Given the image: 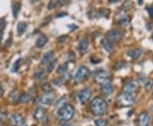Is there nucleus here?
<instances>
[{
    "mask_svg": "<svg viewBox=\"0 0 153 126\" xmlns=\"http://www.w3.org/2000/svg\"><path fill=\"white\" fill-rule=\"evenodd\" d=\"M90 110L94 115L102 116L107 110V104L102 98L95 97L90 103Z\"/></svg>",
    "mask_w": 153,
    "mask_h": 126,
    "instance_id": "obj_1",
    "label": "nucleus"
},
{
    "mask_svg": "<svg viewBox=\"0 0 153 126\" xmlns=\"http://www.w3.org/2000/svg\"><path fill=\"white\" fill-rule=\"evenodd\" d=\"M73 115H74V108L70 104L64 105L62 107H60L57 113L58 119L63 121L71 120Z\"/></svg>",
    "mask_w": 153,
    "mask_h": 126,
    "instance_id": "obj_2",
    "label": "nucleus"
},
{
    "mask_svg": "<svg viewBox=\"0 0 153 126\" xmlns=\"http://www.w3.org/2000/svg\"><path fill=\"white\" fill-rule=\"evenodd\" d=\"M117 103L118 106H121V107L132 106L134 103V97L132 94L123 92L118 96V98L117 100Z\"/></svg>",
    "mask_w": 153,
    "mask_h": 126,
    "instance_id": "obj_3",
    "label": "nucleus"
},
{
    "mask_svg": "<svg viewBox=\"0 0 153 126\" xmlns=\"http://www.w3.org/2000/svg\"><path fill=\"white\" fill-rule=\"evenodd\" d=\"M89 74V70L87 66H81L78 67L74 75V81L76 83H81Z\"/></svg>",
    "mask_w": 153,
    "mask_h": 126,
    "instance_id": "obj_4",
    "label": "nucleus"
},
{
    "mask_svg": "<svg viewBox=\"0 0 153 126\" xmlns=\"http://www.w3.org/2000/svg\"><path fill=\"white\" fill-rule=\"evenodd\" d=\"M123 36V32L121 29H112L106 33V39L111 43L119 41Z\"/></svg>",
    "mask_w": 153,
    "mask_h": 126,
    "instance_id": "obj_5",
    "label": "nucleus"
},
{
    "mask_svg": "<svg viewBox=\"0 0 153 126\" xmlns=\"http://www.w3.org/2000/svg\"><path fill=\"white\" fill-rule=\"evenodd\" d=\"M92 95V89L90 88H84L78 93V101L81 104H85L89 101Z\"/></svg>",
    "mask_w": 153,
    "mask_h": 126,
    "instance_id": "obj_6",
    "label": "nucleus"
},
{
    "mask_svg": "<svg viewBox=\"0 0 153 126\" xmlns=\"http://www.w3.org/2000/svg\"><path fill=\"white\" fill-rule=\"evenodd\" d=\"M111 78L110 76L109 73H107L105 71H101L96 74V76L94 78V80L99 84L104 85V84H109L110 81H111Z\"/></svg>",
    "mask_w": 153,
    "mask_h": 126,
    "instance_id": "obj_7",
    "label": "nucleus"
},
{
    "mask_svg": "<svg viewBox=\"0 0 153 126\" xmlns=\"http://www.w3.org/2000/svg\"><path fill=\"white\" fill-rule=\"evenodd\" d=\"M139 87H140V83L137 80L133 79V80H130L129 82L126 83L124 87H123V90L126 93L132 94L133 92L136 91Z\"/></svg>",
    "mask_w": 153,
    "mask_h": 126,
    "instance_id": "obj_8",
    "label": "nucleus"
},
{
    "mask_svg": "<svg viewBox=\"0 0 153 126\" xmlns=\"http://www.w3.org/2000/svg\"><path fill=\"white\" fill-rule=\"evenodd\" d=\"M54 100H55V93H53L52 91L44 92V95L41 96V101L45 105H50L54 101Z\"/></svg>",
    "mask_w": 153,
    "mask_h": 126,
    "instance_id": "obj_9",
    "label": "nucleus"
},
{
    "mask_svg": "<svg viewBox=\"0 0 153 126\" xmlns=\"http://www.w3.org/2000/svg\"><path fill=\"white\" fill-rule=\"evenodd\" d=\"M138 123L140 126H148L150 124V115L146 112H143L140 115L138 119Z\"/></svg>",
    "mask_w": 153,
    "mask_h": 126,
    "instance_id": "obj_10",
    "label": "nucleus"
},
{
    "mask_svg": "<svg viewBox=\"0 0 153 126\" xmlns=\"http://www.w3.org/2000/svg\"><path fill=\"white\" fill-rule=\"evenodd\" d=\"M113 90H114V86L111 83L104 84V85H101L100 88V92L103 95H111L113 92Z\"/></svg>",
    "mask_w": 153,
    "mask_h": 126,
    "instance_id": "obj_11",
    "label": "nucleus"
},
{
    "mask_svg": "<svg viewBox=\"0 0 153 126\" xmlns=\"http://www.w3.org/2000/svg\"><path fill=\"white\" fill-rule=\"evenodd\" d=\"M78 49L82 54L87 52L88 49V40L87 38H82V39L79 40V42H78Z\"/></svg>",
    "mask_w": 153,
    "mask_h": 126,
    "instance_id": "obj_12",
    "label": "nucleus"
},
{
    "mask_svg": "<svg viewBox=\"0 0 153 126\" xmlns=\"http://www.w3.org/2000/svg\"><path fill=\"white\" fill-rule=\"evenodd\" d=\"M33 116H34L35 119H37V120H43L44 118H45V111L42 107H37L35 109V111H34Z\"/></svg>",
    "mask_w": 153,
    "mask_h": 126,
    "instance_id": "obj_13",
    "label": "nucleus"
},
{
    "mask_svg": "<svg viewBox=\"0 0 153 126\" xmlns=\"http://www.w3.org/2000/svg\"><path fill=\"white\" fill-rule=\"evenodd\" d=\"M22 123V117L19 113H14L10 117V124L13 126L20 125Z\"/></svg>",
    "mask_w": 153,
    "mask_h": 126,
    "instance_id": "obj_14",
    "label": "nucleus"
},
{
    "mask_svg": "<svg viewBox=\"0 0 153 126\" xmlns=\"http://www.w3.org/2000/svg\"><path fill=\"white\" fill-rule=\"evenodd\" d=\"M47 41H48V39L46 38V36L44 34H40L38 36L37 41H36V46L38 48H42V47H44V45L46 44Z\"/></svg>",
    "mask_w": 153,
    "mask_h": 126,
    "instance_id": "obj_15",
    "label": "nucleus"
},
{
    "mask_svg": "<svg viewBox=\"0 0 153 126\" xmlns=\"http://www.w3.org/2000/svg\"><path fill=\"white\" fill-rule=\"evenodd\" d=\"M100 43H101V45H102V47L104 48L105 51H107L109 53L113 51V45H112V43H111L107 39H102Z\"/></svg>",
    "mask_w": 153,
    "mask_h": 126,
    "instance_id": "obj_16",
    "label": "nucleus"
},
{
    "mask_svg": "<svg viewBox=\"0 0 153 126\" xmlns=\"http://www.w3.org/2000/svg\"><path fill=\"white\" fill-rule=\"evenodd\" d=\"M142 54V50L140 49H130L128 52V55H129V57H131L132 59H138Z\"/></svg>",
    "mask_w": 153,
    "mask_h": 126,
    "instance_id": "obj_17",
    "label": "nucleus"
},
{
    "mask_svg": "<svg viewBox=\"0 0 153 126\" xmlns=\"http://www.w3.org/2000/svg\"><path fill=\"white\" fill-rule=\"evenodd\" d=\"M54 55H55V52L54 51H49L48 53L44 54V55L43 56L42 60H41V63L42 64H46L49 61H51L52 58L54 57Z\"/></svg>",
    "mask_w": 153,
    "mask_h": 126,
    "instance_id": "obj_18",
    "label": "nucleus"
},
{
    "mask_svg": "<svg viewBox=\"0 0 153 126\" xmlns=\"http://www.w3.org/2000/svg\"><path fill=\"white\" fill-rule=\"evenodd\" d=\"M27 28V24L26 22H19L17 25V33L19 34V36H22L23 33L26 32Z\"/></svg>",
    "mask_w": 153,
    "mask_h": 126,
    "instance_id": "obj_19",
    "label": "nucleus"
},
{
    "mask_svg": "<svg viewBox=\"0 0 153 126\" xmlns=\"http://www.w3.org/2000/svg\"><path fill=\"white\" fill-rule=\"evenodd\" d=\"M21 3H19V2H16V3H14L13 4H12V13H13V15H14V16L16 18L17 15H18V13L20 12V10H21Z\"/></svg>",
    "mask_w": 153,
    "mask_h": 126,
    "instance_id": "obj_20",
    "label": "nucleus"
},
{
    "mask_svg": "<svg viewBox=\"0 0 153 126\" xmlns=\"http://www.w3.org/2000/svg\"><path fill=\"white\" fill-rule=\"evenodd\" d=\"M31 99V96L28 93H23L20 95L19 97V101L22 102V103H26V102H28Z\"/></svg>",
    "mask_w": 153,
    "mask_h": 126,
    "instance_id": "obj_21",
    "label": "nucleus"
},
{
    "mask_svg": "<svg viewBox=\"0 0 153 126\" xmlns=\"http://www.w3.org/2000/svg\"><path fill=\"white\" fill-rule=\"evenodd\" d=\"M44 73H45L44 69H43V68H39V69H38L37 71L34 72V78H35L36 79H41L42 78L44 77Z\"/></svg>",
    "mask_w": 153,
    "mask_h": 126,
    "instance_id": "obj_22",
    "label": "nucleus"
},
{
    "mask_svg": "<svg viewBox=\"0 0 153 126\" xmlns=\"http://www.w3.org/2000/svg\"><path fill=\"white\" fill-rule=\"evenodd\" d=\"M67 68H68V63L67 62H65L63 64H61L59 68H58V72L59 73H65L66 71H67Z\"/></svg>",
    "mask_w": 153,
    "mask_h": 126,
    "instance_id": "obj_23",
    "label": "nucleus"
},
{
    "mask_svg": "<svg viewBox=\"0 0 153 126\" xmlns=\"http://www.w3.org/2000/svg\"><path fill=\"white\" fill-rule=\"evenodd\" d=\"M19 94H18V91H17L16 89H15L12 93L10 94V99H11V101H13V102H16L17 101H19Z\"/></svg>",
    "mask_w": 153,
    "mask_h": 126,
    "instance_id": "obj_24",
    "label": "nucleus"
},
{
    "mask_svg": "<svg viewBox=\"0 0 153 126\" xmlns=\"http://www.w3.org/2000/svg\"><path fill=\"white\" fill-rule=\"evenodd\" d=\"M56 63H57V60H51L49 64H48V66H47V71L49 72H51L53 71V70L55 69V66H56Z\"/></svg>",
    "mask_w": 153,
    "mask_h": 126,
    "instance_id": "obj_25",
    "label": "nucleus"
},
{
    "mask_svg": "<svg viewBox=\"0 0 153 126\" xmlns=\"http://www.w3.org/2000/svg\"><path fill=\"white\" fill-rule=\"evenodd\" d=\"M7 116H8V112H7V110H0V121L6 120V119H7Z\"/></svg>",
    "mask_w": 153,
    "mask_h": 126,
    "instance_id": "obj_26",
    "label": "nucleus"
},
{
    "mask_svg": "<svg viewBox=\"0 0 153 126\" xmlns=\"http://www.w3.org/2000/svg\"><path fill=\"white\" fill-rule=\"evenodd\" d=\"M126 65V62L124 60H121V61H117V63H116V65H115V69L116 70H120L122 69L123 67H124Z\"/></svg>",
    "mask_w": 153,
    "mask_h": 126,
    "instance_id": "obj_27",
    "label": "nucleus"
},
{
    "mask_svg": "<svg viewBox=\"0 0 153 126\" xmlns=\"http://www.w3.org/2000/svg\"><path fill=\"white\" fill-rule=\"evenodd\" d=\"M98 15L100 17H107L109 15V10L106 9H101L100 10H99Z\"/></svg>",
    "mask_w": 153,
    "mask_h": 126,
    "instance_id": "obj_28",
    "label": "nucleus"
},
{
    "mask_svg": "<svg viewBox=\"0 0 153 126\" xmlns=\"http://www.w3.org/2000/svg\"><path fill=\"white\" fill-rule=\"evenodd\" d=\"M95 125L96 126H107V122L103 119H99L95 120Z\"/></svg>",
    "mask_w": 153,
    "mask_h": 126,
    "instance_id": "obj_29",
    "label": "nucleus"
},
{
    "mask_svg": "<svg viewBox=\"0 0 153 126\" xmlns=\"http://www.w3.org/2000/svg\"><path fill=\"white\" fill-rule=\"evenodd\" d=\"M6 27V21L4 18H0V33H3L4 29Z\"/></svg>",
    "mask_w": 153,
    "mask_h": 126,
    "instance_id": "obj_30",
    "label": "nucleus"
},
{
    "mask_svg": "<svg viewBox=\"0 0 153 126\" xmlns=\"http://www.w3.org/2000/svg\"><path fill=\"white\" fill-rule=\"evenodd\" d=\"M60 1H50L49 4V9L51 10V9H55L56 6L60 5Z\"/></svg>",
    "mask_w": 153,
    "mask_h": 126,
    "instance_id": "obj_31",
    "label": "nucleus"
},
{
    "mask_svg": "<svg viewBox=\"0 0 153 126\" xmlns=\"http://www.w3.org/2000/svg\"><path fill=\"white\" fill-rule=\"evenodd\" d=\"M129 21H130V19H129V17L128 16H123L120 19V23L122 25H128V23H129Z\"/></svg>",
    "mask_w": 153,
    "mask_h": 126,
    "instance_id": "obj_32",
    "label": "nucleus"
},
{
    "mask_svg": "<svg viewBox=\"0 0 153 126\" xmlns=\"http://www.w3.org/2000/svg\"><path fill=\"white\" fill-rule=\"evenodd\" d=\"M146 10L147 11L148 15L151 18H153V6H149L146 8Z\"/></svg>",
    "mask_w": 153,
    "mask_h": 126,
    "instance_id": "obj_33",
    "label": "nucleus"
},
{
    "mask_svg": "<svg viewBox=\"0 0 153 126\" xmlns=\"http://www.w3.org/2000/svg\"><path fill=\"white\" fill-rule=\"evenodd\" d=\"M42 89H44L45 92H48V91H50L51 87H50V85H49L48 83H44V84L42 85Z\"/></svg>",
    "mask_w": 153,
    "mask_h": 126,
    "instance_id": "obj_34",
    "label": "nucleus"
},
{
    "mask_svg": "<svg viewBox=\"0 0 153 126\" xmlns=\"http://www.w3.org/2000/svg\"><path fill=\"white\" fill-rule=\"evenodd\" d=\"M62 83H63V81H62V79L60 78H55V79L53 80V84H54L55 85H57V86H60V85H61V84H62Z\"/></svg>",
    "mask_w": 153,
    "mask_h": 126,
    "instance_id": "obj_35",
    "label": "nucleus"
},
{
    "mask_svg": "<svg viewBox=\"0 0 153 126\" xmlns=\"http://www.w3.org/2000/svg\"><path fill=\"white\" fill-rule=\"evenodd\" d=\"M19 65H20V60H17L12 67V71L13 72H17V70L19 69Z\"/></svg>",
    "mask_w": 153,
    "mask_h": 126,
    "instance_id": "obj_36",
    "label": "nucleus"
},
{
    "mask_svg": "<svg viewBox=\"0 0 153 126\" xmlns=\"http://www.w3.org/2000/svg\"><path fill=\"white\" fill-rule=\"evenodd\" d=\"M66 16H67V13H66V12H60V13H58V15H57L58 17Z\"/></svg>",
    "mask_w": 153,
    "mask_h": 126,
    "instance_id": "obj_37",
    "label": "nucleus"
},
{
    "mask_svg": "<svg viewBox=\"0 0 153 126\" xmlns=\"http://www.w3.org/2000/svg\"><path fill=\"white\" fill-rule=\"evenodd\" d=\"M68 28H71V31H73V30H76L77 27H76V25H73V24H71V25H68Z\"/></svg>",
    "mask_w": 153,
    "mask_h": 126,
    "instance_id": "obj_38",
    "label": "nucleus"
},
{
    "mask_svg": "<svg viewBox=\"0 0 153 126\" xmlns=\"http://www.w3.org/2000/svg\"><path fill=\"white\" fill-rule=\"evenodd\" d=\"M90 60H91V61H92V63H95V64L100 62V60H96V59H95V58H94V57H91V58H90Z\"/></svg>",
    "mask_w": 153,
    "mask_h": 126,
    "instance_id": "obj_39",
    "label": "nucleus"
},
{
    "mask_svg": "<svg viewBox=\"0 0 153 126\" xmlns=\"http://www.w3.org/2000/svg\"><path fill=\"white\" fill-rule=\"evenodd\" d=\"M152 83L147 82L146 84V89H150V88L152 87Z\"/></svg>",
    "mask_w": 153,
    "mask_h": 126,
    "instance_id": "obj_40",
    "label": "nucleus"
},
{
    "mask_svg": "<svg viewBox=\"0 0 153 126\" xmlns=\"http://www.w3.org/2000/svg\"><path fill=\"white\" fill-rule=\"evenodd\" d=\"M3 95H4V89H3V87L0 84V97L3 96Z\"/></svg>",
    "mask_w": 153,
    "mask_h": 126,
    "instance_id": "obj_41",
    "label": "nucleus"
},
{
    "mask_svg": "<svg viewBox=\"0 0 153 126\" xmlns=\"http://www.w3.org/2000/svg\"><path fill=\"white\" fill-rule=\"evenodd\" d=\"M10 40H11L10 38L8 39V40H7V44H6V46H10V44H11Z\"/></svg>",
    "mask_w": 153,
    "mask_h": 126,
    "instance_id": "obj_42",
    "label": "nucleus"
},
{
    "mask_svg": "<svg viewBox=\"0 0 153 126\" xmlns=\"http://www.w3.org/2000/svg\"><path fill=\"white\" fill-rule=\"evenodd\" d=\"M61 126H71L70 124H68V123H65V124H62Z\"/></svg>",
    "mask_w": 153,
    "mask_h": 126,
    "instance_id": "obj_43",
    "label": "nucleus"
},
{
    "mask_svg": "<svg viewBox=\"0 0 153 126\" xmlns=\"http://www.w3.org/2000/svg\"><path fill=\"white\" fill-rule=\"evenodd\" d=\"M2 37H3V33H0V42L2 40Z\"/></svg>",
    "mask_w": 153,
    "mask_h": 126,
    "instance_id": "obj_44",
    "label": "nucleus"
},
{
    "mask_svg": "<svg viewBox=\"0 0 153 126\" xmlns=\"http://www.w3.org/2000/svg\"><path fill=\"white\" fill-rule=\"evenodd\" d=\"M143 4V2L142 1H141V2H140H140H139V4Z\"/></svg>",
    "mask_w": 153,
    "mask_h": 126,
    "instance_id": "obj_45",
    "label": "nucleus"
},
{
    "mask_svg": "<svg viewBox=\"0 0 153 126\" xmlns=\"http://www.w3.org/2000/svg\"><path fill=\"white\" fill-rule=\"evenodd\" d=\"M43 126H49V125H43Z\"/></svg>",
    "mask_w": 153,
    "mask_h": 126,
    "instance_id": "obj_46",
    "label": "nucleus"
},
{
    "mask_svg": "<svg viewBox=\"0 0 153 126\" xmlns=\"http://www.w3.org/2000/svg\"><path fill=\"white\" fill-rule=\"evenodd\" d=\"M0 126H1V121H0Z\"/></svg>",
    "mask_w": 153,
    "mask_h": 126,
    "instance_id": "obj_47",
    "label": "nucleus"
},
{
    "mask_svg": "<svg viewBox=\"0 0 153 126\" xmlns=\"http://www.w3.org/2000/svg\"><path fill=\"white\" fill-rule=\"evenodd\" d=\"M152 99H153V92H152Z\"/></svg>",
    "mask_w": 153,
    "mask_h": 126,
    "instance_id": "obj_48",
    "label": "nucleus"
},
{
    "mask_svg": "<svg viewBox=\"0 0 153 126\" xmlns=\"http://www.w3.org/2000/svg\"><path fill=\"white\" fill-rule=\"evenodd\" d=\"M152 39H153V33H152Z\"/></svg>",
    "mask_w": 153,
    "mask_h": 126,
    "instance_id": "obj_49",
    "label": "nucleus"
}]
</instances>
